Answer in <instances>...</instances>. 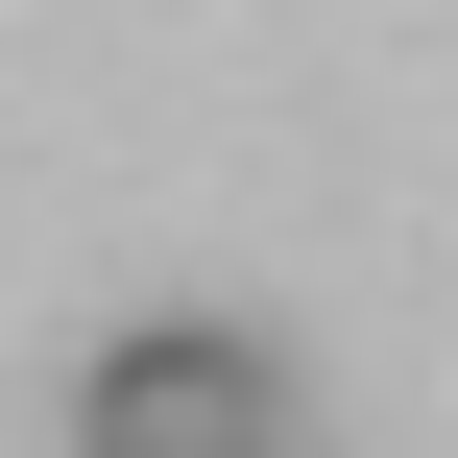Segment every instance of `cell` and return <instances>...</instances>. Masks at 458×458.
<instances>
[{
	"mask_svg": "<svg viewBox=\"0 0 458 458\" xmlns=\"http://www.w3.org/2000/svg\"><path fill=\"white\" fill-rule=\"evenodd\" d=\"M72 458H290V362L242 314H145L72 362Z\"/></svg>",
	"mask_w": 458,
	"mask_h": 458,
	"instance_id": "obj_1",
	"label": "cell"
}]
</instances>
